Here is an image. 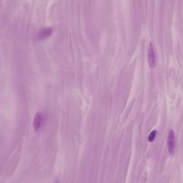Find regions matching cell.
<instances>
[{
	"label": "cell",
	"mask_w": 183,
	"mask_h": 183,
	"mask_svg": "<svg viewBox=\"0 0 183 183\" xmlns=\"http://www.w3.org/2000/svg\"><path fill=\"white\" fill-rule=\"evenodd\" d=\"M148 61L149 66L151 68H154L156 66V56L155 53L154 49L152 44L149 45L148 52Z\"/></svg>",
	"instance_id": "1"
},
{
	"label": "cell",
	"mask_w": 183,
	"mask_h": 183,
	"mask_svg": "<svg viewBox=\"0 0 183 183\" xmlns=\"http://www.w3.org/2000/svg\"><path fill=\"white\" fill-rule=\"evenodd\" d=\"M168 147L169 153L172 154L175 148V135L173 130H170L168 138Z\"/></svg>",
	"instance_id": "2"
},
{
	"label": "cell",
	"mask_w": 183,
	"mask_h": 183,
	"mask_svg": "<svg viewBox=\"0 0 183 183\" xmlns=\"http://www.w3.org/2000/svg\"><path fill=\"white\" fill-rule=\"evenodd\" d=\"M43 121V114L40 112H38L35 114L33 120V127L36 131H38L40 128Z\"/></svg>",
	"instance_id": "3"
},
{
	"label": "cell",
	"mask_w": 183,
	"mask_h": 183,
	"mask_svg": "<svg viewBox=\"0 0 183 183\" xmlns=\"http://www.w3.org/2000/svg\"><path fill=\"white\" fill-rule=\"evenodd\" d=\"M52 33V30L51 28H45L43 29L39 33V38L41 39L46 38L51 36Z\"/></svg>",
	"instance_id": "4"
},
{
	"label": "cell",
	"mask_w": 183,
	"mask_h": 183,
	"mask_svg": "<svg viewBox=\"0 0 183 183\" xmlns=\"http://www.w3.org/2000/svg\"><path fill=\"white\" fill-rule=\"evenodd\" d=\"M157 132L156 130H154L150 133V134L148 136V141L149 142H152L154 140L156 135Z\"/></svg>",
	"instance_id": "5"
}]
</instances>
